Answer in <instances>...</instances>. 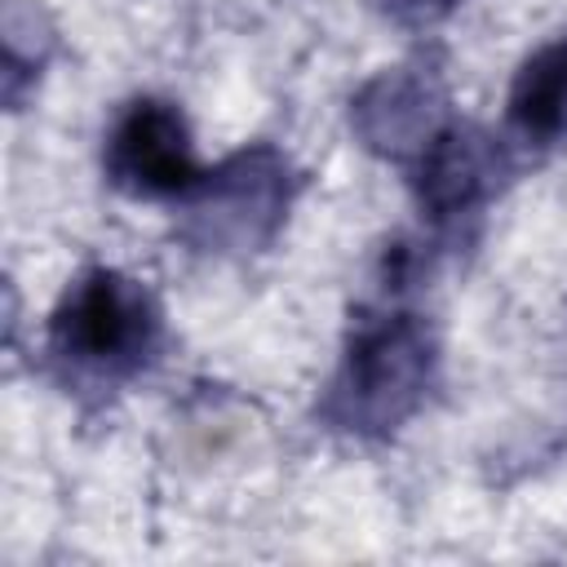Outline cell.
Listing matches in <instances>:
<instances>
[{"label":"cell","instance_id":"obj_1","mask_svg":"<svg viewBox=\"0 0 567 567\" xmlns=\"http://www.w3.org/2000/svg\"><path fill=\"white\" fill-rule=\"evenodd\" d=\"M159 337L151 292L120 270H84L49 319V354L71 377L115 381L137 372Z\"/></svg>","mask_w":567,"mask_h":567},{"label":"cell","instance_id":"obj_2","mask_svg":"<svg viewBox=\"0 0 567 567\" xmlns=\"http://www.w3.org/2000/svg\"><path fill=\"white\" fill-rule=\"evenodd\" d=\"M430 363V332L412 315L363 319L346 346L328 412L346 430H390L421 403Z\"/></svg>","mask_w":567,"mask_h":567},{"label":"cell","instance_id":"obj_3","mask_svg":"<svg viewBox=\"0 0 567 567\" xmlns=\"http://www.w3.org/2000/svg\"><path fill=\"white\" fill-rule=\"evenodd\" d=\"M102 164L111 186L137 199H173L195 190L204 177L182 111L159 97H137L120 111L106 133Z\"/></svg>","mask_w":567,"mask_h":567},{"label":"cell","instance_id":"obj_4","mask_svg":"<svg viewBox=\"0 0 567 567\" xmlns=\"http://www.w3.org/2000/svg\"><path fill=\"white\" fill-rule=\"evenodd\" d=\"M492 177H496V155L487 137H478L465 124H447L421 151L416 195L434 217H456L478 208V199L492 190Z\"/></svg>","mask_w":567,"mask_h":567},{"label":"cell","instance_id":"obj_5","mask_svg":"<svg viewBox=\"0 0 567 567\" xmlns=\"http://www.w3.org/2000/svg\"><path fill=\"white\" fill-rule=\"evenodd\" d=\"M509 124L527 142L567 137V35L523 62L509 89Z\"/></svg>","mask_w":567,"mask_h":567},{"label":"cell","instance_id":"obj_6","mask_svg":"<svg viewBox=\"0 0 567 567\" xmlns=\"http://www.w3.org/2000/svg\"><path fill=\"white\" fill-rule=\"evenodd\" d=\"M456 0H385V9L394 18H412V22H430L439 13H447Z\"/></svg>","mask_w":567,"mask_h":567}]
</instances>
